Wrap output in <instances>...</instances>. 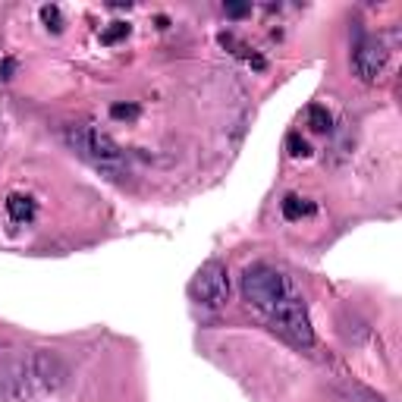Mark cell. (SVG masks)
<instances>
[{"mask_svg":"<svg viewBox=\"0 0 402 402\" xmlns=\"http://www.w3.org/2000/svg\"><path fill=\"white\" fill-rule=\"evenodd\" d=\"M242 296L249 305L258 308V311L271 314V311H277L283 302L296 299L299 292L283 271H277V267H271V264H252L249 271L242 273Z\"/></svg>","mask_w":402,"mask_h":402,"instance_id":"cell-1","label":"cell"},{"mask_svg":"<svg viewBox=\"0 0 402 402\" xmlns=\"http://www.w3.org/2000/svg\"><path fill=\"white\" fill-rule=\"evenodd\" d=\"M66 368L57 355L51 352H32L29 358L19 361L16 377H10V390L16 396H35V393H48L63 387Z\"/></svg>","mask_w":402,"mask_h":402,"instance_id":"cell-2","label":"cell"},{"mask_svg":"<svg viewBox=\"0 0 402 402\" xmlns=\"http://www.w3.org/2000/svg\"><path fill=\"white\" fill-rule=\"evenodd\" d=\"M267 320H271V327L280 333V337H286L292 346H302V349H308V346H314V330H311V320H308V308L302 296L283 302V305L277 308V311L267 314Z\"/></svg>","mask_w":402,"mask_h":402,"instance_id":"cell-3","label":"cell"},{"mask_svg":"<svg viewBox=\"0 0 402 402\" xmlns=\"http://www.w3.org/2000/svg\"><path fill=\"white\" fill-rule=\"evenodd\" d=\"M189 292L201 308H223L230 302V273H226V267L220 261H207L195 273Z\"/></svg>","mask_w":402,"mask_h":402,"instance_id":"cell-4","label":"cell"},{"mask_svg":"<svg viewBox=\"0 0 402 402\" xmlns=\"http://www.w3.org/2000/svg\"><path fill=\"white\" fill-rule=\"evenodd\" d=\"M70 145L79 154H85L89 160H95V164H117V160L123 157L119 145L113 142L107 132H100L98 126H79V129H72Z\"/></svg>","mask_w":402,"mask_h":402,"instance_id":"cell-5","label":"cell"},{"mask_svg":"<svg viewBox=\"0 0 402 402\" xmlns=\"http://www.w3.org/2000/svg\"><path fill=\"white\" fill-rule=\"evenodd\" d=\"M352 66H355V72H358V79L374 82L387 66L384 44L374 41V38H358V44H355V51H352Z\"/></svg>","mask_w":402,"mask_h":402,"instance_id":"cell-6","label":"cell"},{"mask_svg":"<svg viewBox=\"0 0 402 402\" xmlns=\"http://www.w3.org/2000/svg\"><path fill=\"white\" fill-rule=\"evenodd\" d=\"M6 211H10V217L16 220V223H25V220H32V214H35V201L22 198V195H13L6 201Z\"/></svg>","mask_w":402,"mask_h":402,"instance_id":"cell-7","label":"cell"},{"mask_svg":"<svg viewBox=\"0 0 402 402\" xmlns=\"http://www.w3.org/2000/svg\"><path fill=\"white\" fill-rule=\"evenodd\" d=\"M308 126H311L314 132H327V129H330V113H327V107H320V104L308 107Z\"/></svg>","mask_w":402,"mask_h":402,"instance_id":"cell-8","label":"cell"},{"mask_svg":"<svg viewBox=\"0 0 402 402\" xmlns=\"http://www.w3.org/2000/svg\"><path fill=\"white\" fill-rule=\"evenodd\" d=\"M308 211H314V207L305 205L299 195H286V201H283V217L286 220H299L302 214H308Z\"/></svg>","mask_w":402,"mask_h":402,"instance_id":"cell-9","label":"cell"},{"mask_svg":"<svg viewBox=\"0 0 402 402\" xmlns=\"http://www.w3.org/2000/svg\"><path fill=\"white\" fill-rule=\"evenodd\" d=\"M126 35H129V25H126V22H110V29L100 32V41H104V44H117L119 38H126Z\"/></svg>","mask_w":402,"mask_h":402,"instance_id":"cell-10","label":"cell"},{"mask_svg":"<svg viewBox=\"0 0 402 402\" xmlns=\"http://www.w3.org/2000/svg\"><path fill=\"white\" fill-rule=\"evenodd\" d=\"M41 19L48 22V29H53V32L63 29V19H60V10H57V6H41Z\"/></svg>","mask_w":402,"mask_h":402,"instance_id":"cell-11","label":"cell"},{"mask_svg":"<svg viewBox=\"0 0 402 402\" xmlns=\"http://www.w3.org/2000/svg\"><path fill=\"white\" fill-rule=\"evenodd\" d=\"M110 117L113 119H136L138 117V107L136 104H113L110 107Z\"/></svg>","mask_w":402,"mask_h":402,"instance_id":"cell-12","label":"cell"},{"mask_svg":"<svg viewBox=\"0 0 402 402\" xmlns=\"http://www.w3.org/2000/svg\"><path fill=\"white\" fill-rule=\"evenodd\" d=\"M290 154H296V157H308L311 148H308V142L302 136H290Z\"/></svg>","mask_w":402,"mask_h":402,"instance_id":"cell-13","label":"cell"},{"mask_svg":"<svg viewBox=\"0 0 402 402\" xmlns=\"http://www.w3.org/2000/svg\"><path fill=\"white\" fill-rule=\"evenodd\" d=\"M223 10L230 13V16H245V13H249V6H245V4H226Z\"/></svg>","mask_w":402,"mask_h":402,"instance_id":"cell-14","label":"cell"},{"mask_svg":"<svg viewBox=\"0 0 402 402\" xmlns=\"http://www.w3.org/2000/svg\"><path fill=\"white\" fill-rule=\"evenodd\" d=\"M13 66H16V63H13V60H4V66H0V72H4V79H10Z\"/></svg>","mask_w":402,"mask_h":402,"instance_id":"cell-15","label":"cell"}]
</instances>
